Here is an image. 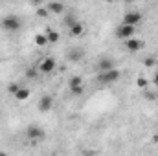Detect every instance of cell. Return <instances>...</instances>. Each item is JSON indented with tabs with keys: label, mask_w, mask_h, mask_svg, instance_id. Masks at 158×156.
<instances>
[{
	"label": "cell",
	"mask_w": 158,
	"mask_h": 156,
	"mask_svg": "<svg viewBox=\"0 0 158 156\" xmlns=\"http://www.w3.org/2000/svg\"><path fill=\"white\" fill-rule=\"evenodd\" d=\"M119 77H121V72L114 66V68H110V70L101 72V74L98 76V81H99L101 84H112V83L119 81Z\"/></svg>",
	"instance_id": "obj_1"
},
{
	"label": "cell",
	"mask_w": 158,
	"mask_h": 156,
	"mask_svg": "<svg viewBox=\"0 0 158 156\" xmlns=\"http://www.w3.org/2000/svg\"><path fill=\"white\" fill-rule=\"evenodd\" d=\"M2 28L6 31H19L22 28V20L17 17V15H9V17H4L2 18Z\"/></svg>",
	"instance_id": "obj_2"
},
{
	"label": "cell",
	"mask_w": 158,
	"mask_h": 156,
	"mask_svg": "<svg viewBox=\"0 0 158 156\" xmlns=\"http://www.w3.org/2000/svg\"><path fill=\"white\" fill-rule=\"evenodd\" d=\"M26 136H28V140L30 142H40V140H44L46 138V132L42 130V127L39 125H30L28 129H26Z\"/></svg>",
	"instance_id": "obj_3"
},
{
	"label": "cell",
	"mask_w": 158,
	"mask_h": 156,
	"mask_svg": "<svg viewBox=\"0 0 158 156\" xmlns=\"http://www.w3.org/2000/svg\"><path fill=\"white\" fill-rule=\"evenodd\" d=\"M134 33H136V26H131V24H125V22H121L116 28V37L121 40L134 37Z\"/></svg>",
	"instance_id": "obj_4"
},
{
	"label": "cell",
	"mask_w": 158,
	"mask_h": 156,
	"mask_svg": "<svg viewBox=\"0 0 158 156\" xmlns=\"http://www.w3.org/2000/svg\"><path fill=\"white\" fill-rule=\"evenodd\" d=\"M123 46H125V50H127V51H131V53H138V51H142V50H143V46H145V44H143V40L131 37V39L123 40Z\"/></svg>",
	"instance_id": "obj_5"
},
{
	"label": "cell",
	"mask_w": 158,
	"mask_h": 156,
	"mask_svg": "<svg viewBox=\"0 0 158 156\" xmlns=\"http://www.w3.org/2000/svg\"><path fill=\"white\" fill-rule=\"evenodd\" d=\"M55 66H57V63H55L53 57H44V59L39 63L37 68H39V72H42V74H50V72L55 70Z\"/></svg>",
	"instance_id": "obj_6"
},
{
	"label": "cell",
	"mask_w": 158,
	"mask_h": 156,
	"mask_svg": "<svg viewBox=\"0 0 158 156\" xmlns=\"http://www.w3.org/2000/svg\"><path fill=\"white\" fill-rule=\"evenodd\" d=\"M37 109H39V112H50L52 109H53V97L52 96H42L39 99V105H37Z\"/></svg>",
	"instance_id": "obj_7"
},
{
	"label": "cell",
	"mask_w": 158,
	"mask_h": 156,
	"mask_svg": "<svg viewBox=\"0 0 158 156\" xmlns=\"http://www.w3.org/2000/svg\"><path fill=\"white\" fill-rule=\"evenodd\" d=\"M123 22L125 24H131V26H136L142 22V13L140 11H129L123 15Z\"/></svg>",
	"instance_id": "obj_8"
},
{
	"label": "cell",
	"mask_w": 158,
	"mask_h": 156,
	"mask_svg": "<svg viewBox=\"0 0 158 156\" xmlns=\"http://www.w3.org/2000/svg\"><path fill=\"white\" fill-rule=\"evenodd\" d=\"M48 9H50V13H53V15H61V13H64V4L63 2H59V0H52V2H48V6H46Z\"/></svg>",
	"instance_id": "obj_9"
},
{
	"label": "cell",
	"mask_w": 158,
	"mask_h": 156,
	"mask_svg": "<svg viewBox=\"0 0 158 156\" xmlns=\"http://www.w3.org/2000/svg\"><path fill=\"white\" fill-rule=\"evenodd\" d=\"M110 68H114V61L112 59H109V57L99 59V63H98V70L99 72H105V70H110Z\"/></svg>",
	"instance_id": "obj_10"
},
{
	"label": "cell",
	"mask_w": 158,
	"mask_h": 156,
	"mask_svg": "<svg viewBox=\"0 0 158 156\" xmlns=\"http://www.w3.org/2000/svg\"><path fill=\"white\" fill-rule=\"evenodd\" d=\"M83 33H85V26H83L79 20L70 26V35H72V37H81Z\"/></svg>",
	"instance_id": "obj_11"
},
{
	"label": "cell",
	"mask_w": 158,
	"mask_h": 156,
	"mask_svg": "<svg viewBox=\"0 0 158 156\" xmlns=\"http://www.w3.org/2000/svg\"><path fill=\"white\" fill-rule=\"evenodd\" d=\"M30 94H31V92H30V88H26V86H20V88H19V90H17L13 96H15V99H19V101H26V99L30 97Z\"/></svg>",
	"instance_id": "obj_12"
},
{
	"label": "cell",
	"mask_w": 158,
	"mask_h": 156,
	"mask_svg": "<svg viewBox=\"0 0 158 156\" xmlns=\"http://www.w3.org/2000/svg\"><path fill=\"white\" fill-rule=\"evenodd\" d=\"M33 40H35V46H39V48H42V46L48 44V37H46V33H37Z\"/></svg>",
	"instance_id": "obj_13"
},
{
	"label": "cell",
	"mask_w": 158,
	"mask_h": 156,
	"mask_svg": "<svg viewBox=\"0 0 158 156\" xmlns=\"http://www.w3.org/2000/svg\"><path fill=\"white\" fill-rule=\"evenodd\" d=\"M46 37H48V42H52V44H55L57 40L61 39L59 31H55V30H48V31H46Z\"/></svg>",
	"instance_id": "obj_14"
},
{
	"label": "cell",
	"mask_w": 158,
	"mask_h": 156,
	"mask_svg": "<svg viewBox=\"0 0 158 156\" xmlns=\"http://www.w3.org/2000/svg\"><path fill=\"white\" fill-rule=\"evenodd\" d=\"M70 94H72V96H83V94H85V86H83V83H81V84H74V86H70Z\"/></svg>",
	"instance_id": "obj_15"
},
{
	"label": "cell",
	"mask_w": 158,
	"mask_h": 156,
	"mask_svg": "<svg viewBox=\"0 0 158 156\" xmlns=\"http://www.w3.org/2000/svg\"><path fill=\"white\" fill-rule=\"evenodd\" d=\"M83 57V50H72L70 51V55H68V59L70 61H79Z\"/></svg>",
	"instance_id": "obj_16"
},
{
	"label": "cell",
	"mask_w": 158,
	"mask_h": 156,
	"mask_svg": "<svg viewBox=\"0 0 158 156\" xmlns=\"http://www.w3.org/2000/svg\"><path fill=\"white\" fill-rule=\"evenodd\" d=\"M39 76V68H28L26 70V77L28 79H35Z\"/></svg>",
	"instance_id": "obj_17"
},
{
	"label": "cell",
	"mask_w": 158,
	"mask_h": 156,
	"mask_svg": "<svg viewBox=\"0 0 158 156\" xmlns=\"http://www.w3.org/2000/svg\"><path fill=\"white\" fill-rule=\"evenodd\" d=\"M35 13H37V17H39V18H46V17L50 15V9H48V7H39Z\"/></svg>",
	"instance_id": "obj_18"
},
{
	"label": "cell",
	"mask_w": 158,
	"mask_h": 156,
	"mask_svg": "<svg viewBox=\"0 0 158 156\" xmlns=\"http://www.w3.org/2000/svg\"><path fill=\"white\" fill-rule=\"evenodd\" d=\"M81 83H83V77H81V76H74V77H70V81H68V86L81 84Z\"/></svg>",
	"instance_id": "obj_19"
},
{
	"label": "cell",
	"mask_w": 158,
	"mask_h": 156,
	"mask_svg": "<svg viewBox=\"0 0 158 156\" xmlns=\"http://www.w3.org/2000/svg\"><path fill=\"white\" fill-rule=\"evenodd\" d=\"M19 88H20V84H19V83H11V84L7 86V92H9V94H15Z\"/></svg>",
	"instance_id": "obj_20"
},
{
	"label": "cell",
	"mask_w": 158,
	"mask_h": 156,
	"mask_svg": "<svg viewBox=\"0 0 158 156\" xmlns=\"http://www.w3.org/2000/svg\"><path fill=\"white\" fill-rule=\"evenodd\" d=\"M74 22H77V20H76V17H74V15H68V17H66V18H64V24H66V26H68V28H70V26H72V24H74Z\"/></svg>",
	"instance_id": "obj_21"
},
{
	"label": "cell",
	"mask_w": 158,
	"mask_h": 156,
	"mask_svg": "<svg viewBox=\"0 0 158 156\" xmlns=\"http://www.w3.org/2000/svg\"><path fill=\"white\" fill-rule=\"evenodd\" d=\"M136 84H138L140 88H145V86H147V79L145 77H138L136 79Z\"/></svg>",
	"instance_id": "obj_22"
},
{
	"label": "cell",
	"mask_w": 158,
	"mask_h": 156,
	"mask_svg": "<svg viewBox=\"0 0 158 156\" xmlns=\"http://www.w3.org/2000/svg\"><path fill=\"white\" fill-rule=\"evenodd\" d=\"M143 64H145V66H149V68H151V66H155V64H156V61H155V59H153V57H147V59H145V61H143Z\"/></svg>",
	"instance_id": "obj_23"
},
{
	"label": "cell",
	"mask_w": 158,
	"mask_h": 156,
	"mask_svg": "<svg viewBox=\"0 0 158 156\" xmlns=\"http://www.w3.org/2000/svg\"><path fill=\"white\" fill-rule=\"evenodd\" d=\"M153 83H155V84H156V86H158V72H156V74H155V77H153Z\"/></svg>",
	"instance_id": "obj_24"
},
{
	"label": "cell",
	"mask_w": 158,
	"mask_h": 156,
	"mask_svg": "<svg viewBox=\"0 0 158 156\" xmlns=\"http://www.w3.org/2000/svg\"><path fill=\"white\" fill-rule=\"evenodd\" d=\"M153 143H158V134L156 136H153Z\"/></svg>",
	"instance_id": "obj_25"
},
{
	"label": "cell",
	"mask_w": 158,
	"mask_h": 156,
	"mask_svg": "<svg viewBox=\"0 0 158 156\" xmlns=\"http://www.w3.org/2000/svg\"><path fill=\"white\" fill-rule=\"evenodd\" d=\"M105 2H109V4H110V2H116V0H105Z\"/></svg>",
	"instance_id": "obj_26"
},
{
	"label": "cell",
	"mask_w": 158,
	"mask_h": 156,
	"mask_svg": "<svg viewBox=\"0 0 158 156\" xmlns=\"http://www.w3.org/2000/svg\"><path fill=\"white\" fill-rule=\"evenodd\" d=\"M33 2H35V4H39V2H42V0H33Z\"/></svg>",
	"instance_id": "obj_27"
},
{
	"label": "cell",
	"mask_w": 158,
	"mask_h": 156,
	"mask_svg": "<svg viewBox=\"0 0 158 156\" xmlns=\"http://www.w3.org/2000/svg\"><path fill=\"white\" fill-rule=\"evenodd\" d=\"M156 112H158V110H156Z\"/></svg>",
	"instance_id": "obj_28"
}]
</instances>
